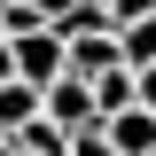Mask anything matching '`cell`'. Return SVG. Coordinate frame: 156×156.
<instances>
[{"instance_id": "cell-10", "label": "cell", "mask_w": 156, "mask_h": 156, "mask_svg": "<svg viewBox=\"0 0 156 156\" xmlns=\"http://www.w3.org/2000/svg\"><path fill=\"white\" fill-rule=\"evenodd\" d=\"M156 16V0H109V23L117 31H133V23H148Z\"/></svg>"}, {"instance_id": "cell-3", "label": "cell", "mask_w": 156, "mask_h": 156, "mask_svg": "<svg viewBox=\"0 0 156 156\" xmlns=\"http://www.w3.org/2000/svg\"><path fill=\"white\" fill-rule=\"evenodd\" d=\"M125 62V31H94V39H70V78H86L94 86L101 70H117Z\"/></svg>"}, {"instance_id": "cell-9", "label": "cell", "mask_w": 156, "mask_h": 156, "mask_svg": "<svg viewBox=\"0 0 156 156\" xmlns=\"http://www.w3.org/2000/svg\"><path fill=\"white\" fill-rule=\"evenodd\" d=\"M70 156H117L109 125H86V133H70Z\"/></svg>"}, {"instance_id": "cell-7", "label": "cell", "mask_w": 156, "mask_h": 156, "mask_svg": "<svg viewBox=\"0 0 156 156\" xmlns=\"http://www.w3.org/2000/svg\"><path fill=\"white\" fill-rule=\"evenodd\" d=\"M0 31H8V39H31V31H47L39 0H16V8H0Z\"/></svg>"}, {"instance_id": "cell-11", "label": "cell", "mask_w": 156, "mask_h": 156, "mask_svg": "<svg viewBox=\"0 0 156 156\" xmlns=\"http://www.w3.org/2000/svg\"><path fill=\"white\" fill-rule=\"evenodd\" d=\"M16 78V39H0V86Z\"/></svg>"}, {"instance_id": "cell-4", "label": "cell", "mask_w": 156, "mask_h": 156, "mask_svg": "<svg viewBox=\"0 0 156 156\" xmlns=\"http://www.w3.org/2000/svg\"><path fill=\"white\" fill-rule=\"evenodd\" d=\"M109 140H117V156H156V109H117Z\"/></svg>"}, {"instance_id": "cell-8", "label": "cell", "mask_w": 156, "mask_h": 156, "mask_svg": "<svg viewBox=\"0 0 156 156\" xmlns=\"http://www.w3.org/2000/svg\"><path fill=\"white\" fill-rule=\"evenodd\" d=\"M125 62H133V70H148V62H156V16L125 31Z\"/></svg>"}, {"instance_id": "cell-5", "label": "cell", "mask_w": 156, "mask_h": 156, "mask_svg": "<svg viewBox=\"0 0 156 156\" xmlns=\"http://www.w3.org/2000/svg\"><path fill=\"white\" fill-rule=\"evenodd\" d=\"M94 101H101V117H117V109H140V70H133V62L101 70V78H94Z\"/></svg>"}, {"instance_id": "cell-15", "label": "cell", "mask_w": 156, "mask_h": 156, "mask_svg": "<svg viewBox=\"0 0 156 156\" xmlns=\"http://www.w3.org/2000/svg\"><path fill=\"white\" fill-rule=\"evenodd\" d=\"M0 39H8V31H0Z\"/></svg>"}, {"instance_id": "cell-13", "label": "cell", "mask_w": 156, "mask_h": 156, "mask_svg": "<svg viewBox=\"0 0 156 156\" xmlns=\"http://www.w3.org/2000/svg\"><path fill=\"white\" fill-rule=\"evenodd\" d=\"M140 109H156V62L140 70Z\"/></svg>"}, {"instance_id": "cell-14", "label": "cell", "mask_w": 156, "mask_h": 156, "mask_svg": "<svg viewBox=\"0 0 156 156\" xmlns=\"http://www.w3.org/2000/svg\"><path fill=\"white\" fill-rule=\"evenodd\" d=\"M0 156H23V148H16V140H8V133H0Z\"/></svg>"}, {"instance_id": "cell-1", "label": "cell", "mask_w": 156, "mask_h": 156, "mask_svg": "<svg viewBox=\"0 0 156 156\" xmlns=\"http://www.w3.org/2000/svg\"><path fill=\"white\" fill-rule=\"evenodd\" d=\"M16 78H23V86H39V94L62 86V78H70V39H62L55 23L31 31V39H16Z\"/></svg>"}, {"instance_id": "cell-12", "label": "cell", "mask_w": 156, "mask_h": 156, "mask_svg": "<svg viewBox=\"0 0 156 156\" xmlns=\"http://www.w3.org/2000/svg\"><path fill=\"white\" fill-rule=\"evenodd\" d=\"M70 8H78V0H39V16H47V23H62Z\"/></svg>"}, {"instance_id": "cell-6", "label": "cell", "mask_w": 156, "mask_h": 156, "mask_svg": "<svg viewBox=\"0 0 156 156\" xmlns=\"http://www.w3.org/2000/svg\"><path fill=\"white\" fill-rule=\"evenodd\" d=\"M8 140H16L23 156H70V133H62L55 117H31V125H23V133H8Z\"/></svg>"}, {"instance_id": "cell-2", "label": "cell", "mask_w": 156, "mask_h": 156, "mask_svg": "<svg viewBox=\"0 0 156 156\" xmlns=\"http://www.w3.org/2000/svg\"><path fill=\"white\" fill-rule=\"evenodd\" d=\"M47 117H55L62 133H86V125H109L86 78H62V86H47Z\"/></svg>"}]
</instances>
